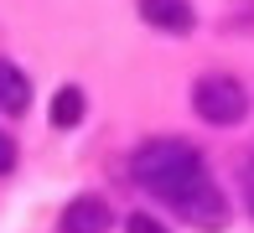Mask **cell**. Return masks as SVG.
Wrapping results in <instances>:
<instances>
[{
  "instance_id": "6da1fadb",
  "label": "cell",
  "mask_w": 254,
  "mask_h": 233,
  "mask_svg": "<svg viewBox=\"0 0 254 233\" xmlns=\"http://www.w3.org/2000/svg\"><path fill=\"white\" fill-rule=\"evenodd\" d=\"M130 166H135V181H140L151 197L171 202L187 223H197L207 233H218L228 223V202L213 186L202 156L192 145H182V140H145V145L135 150Z\"/></svg>"
},
{
  "instance_id": "7a4b0ae2",
  "label": "cell",
  "mask_w": 254,
  "mask_h": 233,
  "mask_svg": "<svg viewBox=\"0 0 254 233\" xmlns=\"http://www.w3.org/2000/svg\"><path fill=\"white\" fill-rule=\"evenodd\" d=\"M192 109H197V119H207V124H239L244 109H249V93L228 73H202L197 83H192Z\"/></svg>"
},
{
  "instance_id": "3957f363",
  "label": "cell",
  "mask_w": 254,
  "mask_h": 233,
  "mask_svg": "<svg viewBox=\"0 0 254 233\" xmlns=\"http://www.w3.org/2000/svg\"><path fill=\"white\" fill-rule=\"evenodd\" d=\"M135 10H140L145 26L166 31V37H187V31L197 26V16H192V0H135Z\"/></svg>"
},
{
  "instance_id": "277c9868",
  "label": "cell",
  "mask_w": 254,
  "mask_h": 233,
  "mask_svg": "<svg viewBox=\"0 0 254 233\" xmlns=\"http://www.w3.org/2000/svg\"><path fill=\"white\" fill-rule=\"evenodd\" d=\"M109 223H114V213L99 192H83L63 207V233H109Z\"/></svg>"
},
{
  "instance_id": "5b68a950",
  "label": "cell",
  "mask_w": 254,
  "mask_h": 233,
  "mask_svg": "<svg viewBox=\"0 0 254 233\" xmlns=\"http://www.w3.org/2000/svg\"><path fill=\"white\" fill-rule=\"evenodd\" d=\"M26 104H31V78L21 73L16 62L0 57V109L5 114H26Z\"/></svg>"
},
{
  "instance_id": "8992f818",
  "label": "cell",
  "mask_w": 254,
  "mask_h": 233,
  "mask_svg": "<svg viewBox=\"0 0 254 233\" xmlns=\"http://www.w3.org/2000/svg\"><path fill=\"white\" fill-rule=\"evenodd\" d=\"M83 109H88V104H83V88H78V83H63L57 99H52V124H57V130H73V124H83Z\"/></svg>"
},
{
  "instance_id": "52a82bcc",
  "label": "cell",
  "mask_w": 254,
  "mask_h": 233,
  "mask_svg": "<svg viewBox=\"0 0 254 233\" xmlns=\"http://www.w3.org/2000/svg\"><path fill=\"white\" fill-rule=\"evenodd\" d=\"M125 233H166V228H161V218H151V213H130L125 218Z\"/></svg>"
},
{
  "instance_id": "ba28073f",
  "label": "cell",
  "mask_w": 254,
  "mask_h": 233,
  "mask_svg": "<svg viewBox=\"0 0 254 233\" xmlns=\"http://www.w3.org/2000/svg\"><path fill=\"white\" fill-rule=\"evenodd\" d=\"M10 166H16V140H10L5 130H0V176H5Z\"/></svg>"
},
{
  "instance_id": "9c48e42d",
  "label": "cell",
  "mask_w": 254,
  "mask_h": 233,
  "mask_svg": "<svg viewBox=\"0 0 254 233\" xmlns=\"http://www.w3.org/2000/svg\"><path fill=\"white\" fill-rule=\"evenodd\" d=\"M249 213H254V192H249Z\"/></svg>"
}]
</instances>
